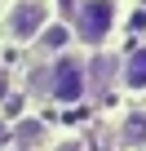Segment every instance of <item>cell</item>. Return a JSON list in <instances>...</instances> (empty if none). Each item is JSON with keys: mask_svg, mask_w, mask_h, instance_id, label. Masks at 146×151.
<instances>
[{"mask_svg": "<svg viewBox=\"0 0 146 151\" xmlns=\"http://www.w3.org/2000/svg\"><path fill=\"white\" fill-rule=\"evenodd\" d=\"M115 22H120V5L115 0H80V14H75V36L84 40V45H106L111 40V31H115Z\"/></svg>", "mask_w": 146, "mask_h": 151, "instance_id": "1", "label": "cell"}, {"mask_svg": "<svg viewBox=\"0 0 146 151\" xmlns=\"http://www.w3.org/2000/svg\"><path fill=\"white\" fill-rule=\"evenodd\" d=\"M84 62L80 58H71V53H62L58 62H53V71H49V93L58 98V102H80L84 98Z\"/></svg>", "mask_w": 146, "mask_h": 151, "instance_id": "3", "label": "cell"}, {"mask_svg": "<svg viewBox=\"0 0 146 151\" xmlns=\"http://www.w3.org/2000/svg\"><path fill=\"white\" fill-rule=\"evenodd\" d=\"M120 80H124V89L146 93V45H137V49L124 58V67H120Z\"/></svg>", "mask_w": 146, "mask_h": 151, "instance_id": "4", "label": "cell"}, {"mask_svg": "<svg viewBox=\"0 0 146 151\" xmlns=\"http://www.w3.org/2000/svg\"><path fill=\"white\" fill-rule=\"evenodd\" d=\"M120 147H128V151H146V111L124 116V124H120Z\"/></svg>", "mask_w": 146, "mask_h": 151, "instance_id": "5", "label": "cell"}, {"mask_svg": "<svg viewBox=\"0 0 146 151\" xmlns=\"http://www.w3.org/2000/svg\"><path fill=\"white\" fill-rule=\"evenodd\" d=\"M49 22H53V5L49 0H14L9 14H5V27H9L14 40H36Z\"/></svg>", "mask_w": 146, "mask_h": 151, "instance_id": "2", "label": "cell"}, {"mask_svg": "<svg viewBox=\"0 0 146 151\" xmlns=\"http://www.w3.org/2000/svg\"><path fill=\"white\" fill-rule=\"evenodd\" d=\"M62 151H80V142H66V147H62Z\"/></svg>", "mask_w": 146, "mask_h": 151, "instance_id": "8", "label": "cell"}, {"mask_svg": "<svg viewBox=\"0 0 146 151\" xmlns=\"http://www.w3.org/2000/svg\"><path fill=\"white\" fill-rule=\"evenodd\" d=\"M36 40H40V49H44V53H58V49L71 40V27H53V22H49V27H44Z\"/></svg>", "mask_w": 146, "mask_h": 151, "instance_id": "6", "label": "cell"}, {"mask_svg": "<svg viewBox=\"0 0 146 151\" xmlns=\"http://www.w3.org/2000/svg\"><path fill=\"white\" fill-rule=\"evenodd\" d=\"M9 98V76H5V67H0V102Z\"/></svg>", "mask_w": 146, "mask_h": 151, "instance_id": "7", "label": "cell"}]
</instances>
